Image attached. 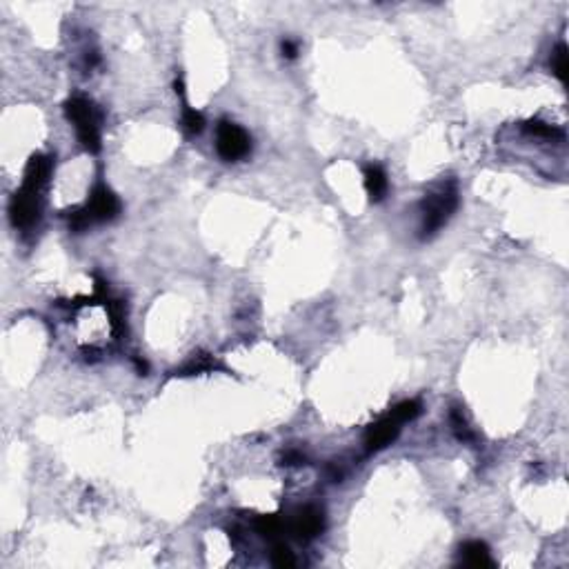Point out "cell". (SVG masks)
<instances>
[{
	"mask_svg": "<svg viewBox=\"0 0 569 569\" xmlns=\"http://www.w3.org/2000/svg\"><path fill=\"white\" fill-rule=\"evenodd\" d=\"M525 132L532 134V136H538V138H563L561 129H556V127L547 125L543 121H527L525 123Z\"/></svg>",
	"mask_w": 569,
	"mask_h": 569,
	"instance_id": "cell-16",
	"label": "cell"
},
{
	"mask_svg": "<svg viewBox=\"0 0 569 569\" xmlns=\"http://www.w3.org/2000/svg\"><path fill=\"white\" fill-rule=\"evenodd\" d=\"M216 361L209 354H194L189 361L178 369L176 376H196V374H205V372H212V369H218Z\"/></svg>",
	"mask_w": 569,
	"mask_h": 569,
	"instance_id": "cell-11",
	"label": "cell"
},
{
	"mask_svg": "<svg viewBox=\"0 0 569 569\" xmlns=\"http://www.w3.org/2000/svg\"><path fill=\"white\" fill-rule=\"evenodd\" d=\"M552 72L554 76L561 81L563 85H567V45L561 43L552 54Z\"/></svg>",
	"mask_w": 569,
	"mask_h": 569,
	"instance_id": "cell-14",
	"label": "cell"
},
{
	"mask_svg": "<svg viewBox=\"0 0 569 569\" xmlns=\"http://www.w3.org/2000/svg\"><path fill=\"white\" fill-rule=\"evenodd\" d=\"M281 52L285 58H289V61H294V58L298 56V43L296 41H289V38H285V41L281 43Z\"/></svg>",
	"mask_w": 569,
	"mask_h": 569,
	"instance_id": "cell-20",
	"label": "cell"
},
{
	"mask_svg": "<svg viewBox=\"0 0 569 569\" xmlns=\"http://www.w3.org/2000/svg\"><path fill=\"white\" fill-rule=\"evenodd\" d=\"M183 125L187 129V134L196 136L205 129V116L201 112H196V109H192V107H185L183 109Z\"/></svg>",
	"mask_w": 569,
	"mask_h": 569,
	"instance_id": "cell-15",
	"label": "cell"
},
{
	"mask_svg": "<svg viewBox=\"0 0 569 569\" xmlns=\"http://www.w3.org/2000/svg\"><path fill=\"white\" fill-rule=\"evenodd\" d=\"M418 414H421V403L418 401H403V403H398L392 412H389V416L396 418L401 425L414 421V418H418Z\"/></svg>",
	"mask_w": 569,
	"mask_h": 569,
	"instance_id": "cell-13",
	"label": "cell"
},
{
	"mask_svg": "<svg viewBox=\"0 0 569 569\" xmlns=\"http://www.w3.org/2000/svg\"><path fill=\"white\" fill-rule=\"evenodd\" d=\"M52 172H54V158L45 154H36L29 158V163L25 167L21 187L29 189V192L43 194L45 185L49 183V178H52Z\"/></svg>",
	"mask_w": 569,
	"mask_h": 569,
	"instance_id": "cell-8",
	"label": "cell"
},
{
	"mask_svg": "<svg viewBox=\"0 0 569 569\" xmlns=\"http://www.w3.org/2000/svg\"><path fill=\"white\" fill-rule=\"evenodd\" d=\"M421 238L434 236L458 207V187L454 181H447L434 192L425 194L421 201Z\"/></svg>",
	"mask_w": 569,
	"mask_h": 569,
	"instance_id": "cell-1",
	"label": "cell"
},
{
	"mask_svg": "<svg viewBox=\"0 0 569 569\" xmlns=\"http://www.w3.org/2000/svg\"><path fill=\"white\" fill-rule=\"evenodd\" d=\"M301 463H305V456L298 452H287L283 456V465H301Z\"/></svg>",
	"mask_w": 569,
	"mask_h": 569,
	"instance_id": "cell-21",
	"label": "cell"
},
{
	"mask_svg": "<svg viewBox=\"0 0 569 569\" xmlns=\"http://www.w3.org/2000/svg\"><path fill=\"white\" fill-rule=\"evenodd\" d=\"M365 189H367V196L372 203H381L383 198L387 196V189H389V181H387V174L381 165H367L365 167Z\"/></svg>",
	"mask_w": 569,
	"mask_h": 569,
	"instance_id": "cell-9",
	"label": "cell"
},
{
	"mask_svg": "<svg viewBox=\"0 0 569 569\" xmlns=\"http://www.w3.org/2000/svg\"><path fill=\"white\" fill-rule=\"evenodd\" d=\"M461 561L467 567H494L489 547L483 541H467L461 547Z\"/></svg>",
	"mask_w": 569,
	"mask_h": 569,
	"instance_id": "cell-10",
	"label": "cell"
},
{
	"mask_svg": "<svg viewBox=\"0 0 569 569\" xmlns=\"http://www.w3.org/2000/svg\"><path fill=\"white\" fill-rule=\"evenodd\" d=\"M449 423H452V432H454V436L458 438V441H463V443H474L476 441V436L472 432V427H469V423L465 421L461 407H452V412H449Z\"/></svg>",
	"mask_w": 569,
	"mask_h": 569,
	"instance_id": "cell-12",
	"label": "cell"
},
{
	"mask_svg": "<svg viewBox=\"0 0 569 569\" xmlns=\"http://www.w3.org/2000/svg\"><path fill=\"white\" fill-rule=\"evenodd\" d=\"M216 149L223 161H243L252 152V138L241 125L232 121H221L216 129Z\"/></svg>",
	"mask_w": 569,
	"mask_h": 569,
	"instance_id": "cell-3",
	"label": "cell"
},
{
	"mask_svg": "<svg viewBox=\"0 0 569 569\" xmlns=\"http://www.w3.org/2000/svg\"><path fill=\"white\" fill-rule=\"evenodd\" d=\"M281 527H283V523L278 516H258L256 518V532L263 536H276L281 532Z\"/></svg>",
	"mask_w": 569,
	"mask_h": 569,
	"instance_id": "cell-17",
	"label": "cell"
},
{
	"mask_svg": "<svg viewBox=\"0 0 569 569\" xmlns=\"http://www.w3.org/2000/svg\"><path fill=\"white\" fill-rule=\"evenodd\" d=\"M325 527V514L323 509L316 505H305L301 507L292 518V532L301 538V541H312Z\"/></svg>",
	"mask_w": 569,
	"mask_h": 569,
	"instance_id": "cell-7",
	"label": "cell"
},
{
	"mask_svg": "<svg viewBox=\"0 0 569 569\" xmlns=\"http://www.w3.org/2000/svg\"><path fill=\"white\" fill-rule=\"evenodd\" d=\"M134 365H136V369H138V374H147V369H149V365L145 363V361H141V358H134Z\"/></svg>",
	"mask_w": 569,
	"mask_h": 569,
	"instance_id": "cell-22",
	"label": "cell"
},
{
	"mask_svg": "<svg viewBox=\"0 0 569 569\" xmlns=\"http://www.w3.org/2000/svg\"><path fill=\"white\" fill-rule=\"evenodd\" d=\"M65 116L69 118V123L76 127L78 141H81V145L87 149V152H92V154L101 152L103 116L96 109V105L92 101H87L85 96H74L65 103Z\"/></svg>",
	"mask_w": 569,
	"mask_h": 569,
	"instance_id": "cell-2",
	"label": "cell"
},
{
	"mask_svg": "<svg viewBox=\"0 0 569 569\" xmlns=\"http://www.w3.org/2000/svg\"><path fill=\"white\" fill-rule=\"evenodd\" d=\"M43 212V198L38 192H29V189L21 187L14 194L12 203H9V216H12V223L18 229H29L41 221Z\"/></svg>",
	"mask_w": 569,
	"mask_h": 569,
	"instance_id": "cell-4",
	"label": "cell"
},
{
	"mask_svg": "<svg viewBox=\"0 0 569 569\" xmlns=\"http://www.w3.org/2000/svg\"><path fill=\"white\" fill-rule=\"evenodd\" d=\"M398 434H401V423L396 421V418L392 416H383L381 421H376L374 425H369L367 427V432H365V447H367V452L372 454V452H381V449H385L387 445H392Z\"/></svg>",
	"mask_w": 569,
	"mask_h": 569,
	"instance_id": "cell-6",
	"label": "cell"
},
{
	"mask_svg": "<svg viewBox=\"0 0 569 569\" xmlns=\"http://www.w3.org/2000/svg\"><path fill=\"white\" fill-rule=\"evenodd\" d=\"M85 212L92 223H107L114 221V218L121 214V201L118 196L109 189L107 185L98 183L92 194H89V201L85 205Z\"/></svg>",
	"mask_w": 569,
	"mask_h": 569,
	"instance_id": "cell-5",
	"label": "cell"
},
{
	"mask_svg": "<svg viewBox=\"0 0 569 569\" xmlns=\"http://www.w3.org/2000/svg\"><path fill=\"white\" fill-rule=\"evenodd\" d=\"M272 563H274L276 567H294V565H296L294 552H292V549H289L285 543H278V545H274Z\"/></svg>",
	"mask_w": 569,
	"mask_h": 569,
	"instance_id": "cell-18",
	"label": "cell"
},
{
	"mask_svg": "<svg viewBox=\"0 0 569 569\" xmlns=\"http://www.w3.org/2000/svg\"><path fill=\"white\" fill-rule=\"evenodd\" d=\"M67 221H69V229H72V232H83V229H87L89 225H92V221H89V216L85 212V207L72 209V212L67 214Z\"/></svg>",
	"mask_w": 569,
	"mask_h": 569,
	"instance_id": "cell-19",
	"label": "cell"
}]
</instances>
